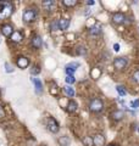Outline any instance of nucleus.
<instances>
[{
    "label": "nucleus",
    "instance_id": "nucleus-6",
    "mask_svg": "<svg viewBox=\"0 0 139 146\" xmlns=\"http://www.w3.org/2000/svg\"><path fill=\"white\" fill-rule=\"evenodd\" d=\"M127 21V17L123 15L121 12H115L112 15V22L115 25H122V23H126Z\"/></svg>",
    "mask_w": 139,
    "mask_h": 146
},
{
    "label": "nucleus",
    "instance_id": "nucleus-10",
    "mask_svg": "<svg viewBox=\"0 0 139 146\" xmlns=\"http://www.w3.org/2000/svg\"><path fill=\"white\" fill-rule=\"evenodd\" d=\"M32 82H33V84L35 86V93L37 94H41V91H43V84H41L40 79L39 78H33Z\"/></svg>",
    "mask_w": 139,
    "mask_h": 146
},
{
    "label": "nucleus",
    "instance_id": "nucleus-15",
    "mask_svg": "<svg viewBox=\"0 0 139 146\" xmlns=\"http://www.w3.org/2000/svg\"><path fill=\"white\" fill-rule=\"evenodd\" d=\"M77 108H78V105H77V102H76V101H73V100H71V101H68L67 107H66L67 112L73 113V112H76V111H77Z\"/></svg>",
    "mask_w": 139,
    "mask_h": 146
},
{
    "label": "nucleus",
    "instance_id": "nucleus-24",
    "mask_svg": "<svg viewBox=\"0 0 139 146\" xmlns=\"http://www.w3.org/2000/svg\"><path fill=\"white\" fill-rule=\"evenodd\" d=\"M116 90H117V93L121 95V96H126V95H127V91H126V89H124L122 85H117V86H116Z\"/></svg>",
    "mask_w": 139,
    "mask_h": 146
},
{
    "label": "nucleus",
    "instance_id": "nucleus-36",
    "mask_svg": "<svg viewBox=\"0 0 139 146\" xmlns=\"http://www.w3.org/2000/svg\"><path fill=\"white\" fill-rule=\"evenodd\" d=\"M138 131H139V128H138Z\"/></svg>",
    "mask_w": 139,
    "mask_h": 146
},
{
    "label": "nucleus",
    "instance_id": "nucleus-28",
    "mask_svg": "<svg viewBox=\"0 0 139 146\" xmlns=\"http://www.w3.org/2000/svg\"><path fill=\"white\" fill-rule=\"evenodd\" d=\"M66 67H68V68H72V70H77L78 67H80V63L78 62H71V63H68V65H66Z\"/></svg>",
    "mask_w": 139,
    "mask_h": 146
},
{
    "label": "nucleus",
    "instance_id": "nucleus-9",
    "mask_svg": "<svg viewBox=\"0 0 139 146\" xmlns=\"http://www.w3.org/2000/svg\"><path fill=\"white\" fill-rule=\"evenodd\" d=\"M41 6L45 11H53L55 9V3L53 0H44L43 3H41Z\"/></svg>",
    "mask_w": 139,
    "mask_h": 146
},
{
    "label": "nucleus",
    "instance_id": "nucleus-16",
    "mask_svg": "<svg viewBox=\"0 0 139 146\" xmlns=\"http://www.w3.org/2000/svg\"><path fill=\"white\" fill-rule=\"evenodd\" d=\"M124 116L123 111H121V110H116V111H114L112 113H111V117H112V119L115 121H121L122 118Z\"/></svg>",
    "mask_w": 139,
    "mask_h": 146
},
{
    "label": "nucleus",
    "instance_id": "nucleus-25",
    "mask_svg": "<svg viewBox=\"0 0 139 146\" xmlns=\"http://www.w3.org/2000/svg\"><path fill=\"white\" fill-rule=\"evenodd\" d=\"M50 28H51V31H57V29H60V26H59V21L56 20V21H53L51 22V25H50Z\"/></svg>",
    "mask_w": 139,
    "mask_h": 146
},
{
    "label": "nucleus",
    "instance_id": "nucleus-1",
    "mask_svg": "<svg viewBox=\"0 0 139 146\" xmlns=\"http://www.w3.org/2000/svg\"><path fill=\"white\" fill-rule=\"evenodd\" d=\"M13 11V6L9 1H0V20H5L10 17Z\"/></svg>",
    "mask_w": 139,
    "mask_h": 146
},
{
    "label": "nucleus",
    "instance_id": "nucleus-20",
    "mask_svg": "<svg viewBox=\"0 0 139 146\" xmlns=\"http://www.w3.org/2000/svg\"><path fill=\"white\" fill-rule=\"evenodd\" d=\"M63 91H65V94H66L67 96H70V98H73V96H75V89H73L71 85H66V86H65Z\"/></svg>",
    "mask_w": 139,
    "mask_h": 146
},
{
    "label": "nucleus",
    "instance_id": "nucleus-11",
    "mask_svg": "<svg viewBox=\"0 0 139 146\" xmlns=\"http://www.w3.org/2000/svg\"><path fill=\"white\" fill-rule=\"evenodd\" d=\"M13 31L12 29V27L10 25H5V26H3V28H1V33L5 35V36H11L13 34Z\"/></svg>",
    "mask_w": 139,
    "mask_h": 146
},
{
    "label": "nucleus",
    "instance_id": "nucleus-29",
    "mask_svg": "<svg viewBox=\"0 0 139 146\" xmlns=\"http://www.w3.org/2000/svg\"><path fill=\"white\" fill-rule=\"evenodd\" d=\"M131 107L134 108V110H137L139 107V99H136V100H133V101H131Z\"/></svg>",
    "mask_w": 139,
    "mask_h": 146
},
{
    "label": "nucleus",
    "instance_id": "nucleus-3",
    "mask_svg": "<svg viewBox=\"0 0 139 146\" xmlns=\"http://www.w3.org/2000/svg\"><path fill=\"white\" fill-rule=\"evenodd\" d=\"M37 16H38V13H37L34 9H26L22 17L26 23H31V22H34L37 20Z\"/></svg>",
    "mask_w": 139,
    "mask_h": 146
},
{
    "label": "nucleus",
    "instance_id": "nucleus-34",
    "mask_svg": "<svg viewBox=\"0 0 139 146\" xmlns=\"http://www.w3.org/2000/svg\"><path fill=\"white\" fill-rule=\"evenodd\" d=\"M4 116V111L1 110V107H0V117H3Z\"/></svg>",
    "mask_w": 139,
    "mask_h": 146
},
{
    "label": "nucleus",
    "instance_id": "nucleus-19",
    "mask_svg": "<svg viewBox=\"0 0 139 146\" xmlns=\"http://www.w3.org/2000/svg\"><path fill=\"white\" fill-rule=\"evenodd\" d=\"M89 33L92 35H99L101 33V26L100 25H95V26H93L92 28L89 29Z\"/></svg>",
    "mask_w": 139,
    "mask_h": 146
},
{
    "label": "nucleus",
    "instance_id": "nucleus-22",
    "mask_svg": "<svg viewBox=\"0 0 139 146\" xmlns=\"http://www.w3.org/2000/svg\"><path fill=\"white\" fill-rule=\"evenodd\" d=\"M76 54L80 55V56H84L87 54V48L83 46V45H80V46H77V49H76Z\"/></svg>",
    "mask_w": 139,
    "mask_h": 146
},
{
    "label": "nucleus",
    "instance_id": "nucleus-8",
    "mask_svg": "<svg viewBox=\"0 0 139 146\" xmlns=\"http://www.w3.org/2000/svg\"><path fill=\"white\" fill-rule=\"evenodd\" d=\"M94 146H104L105 145V136L103 134H96L94 135Z\"/></svg>",
    "mask_w": 139,
    "mask_h": 146
},
{
    "label": "nucleus",
    "instance_id": "nucleus-4",
    "mask_svg": "<svg viewBox=\"0 0 139 146\" xmlns=\"http://www.w3.org/2000/svg\"><path fill=\"white\" fill-rule=\"evenodd\" d=\"M46 125H48V129L51 131V133H57L59 129H60V128H59V123L53 117H49L48 119H46Z\"/></svg>",
    "mask_w": 139,
    "mask_h": 146
},
{
    "label": "nucleus",
    "instance_id": "nucleus-31",
    "mask_svg": "<svg viewBox=\"0 0 139 146\" xmlns=\"http://www.w3.org/2000/svg\"><path fill=\"white\" fill-rule=\"evenodd\" d=\"M5 71H6L7 73H12L15 70L12 68V66H11V65H9V63H5Z\"/></svg>",
    "mask_w": 139,
    "mask_h": 146
},
{
    "label": "nucleus",
    "instance_id": "nucleus-35",
    "mask_svg": "<svg viewBox=\"0 0 139 146\" xmlns=\"http://www.w3.org/2000/svg\"><path fill=\"white\" fill-rule=\"evenodd\" d=\"M108 146H116V145H108Z\"/></svg>",
    "mask_w": 139,
    "mask_h": 146
},
{
    "label": "nucleus",
    "instance_id": "nucleus-27",
    "mask_svg": "<svg viewBox=\"0 0 139 146\" xmlns=\"http://www.w3.org/2000/svg\"><path fill=\"white\" fill-rule=\"evenodd\" d=\"M65 80H66L67 84H73V83L76 82V79H75V77H73V76H66Z\"/></svg>",
    "mask_w": 139,
    "mask_h": 146
},
{
    "label": "nucleus",
    "instance_id": "nucleus-32",
    "mask_svg": "<svg viewBox=\"0 0 139 146\" xmlns=\"http://www.w3.org/2000/svg\"><path fill=\"white\" fill-rule=\"evenodd\" d=\"M114 50H115L116 52L120 51V44H118V43H115V44H114Z\"/></svg>",
    "mask_w": 139,
    "mask_h": 146
},
{
    "label": "nucleus",
    "instance_id": "nucleus-13",
    "mask_svg": "<svg viewBox=\"0 0 139 146\" xmlns=\"http://www.w3.org/2000/svg\"><path fill=\"white\" fill-rule=\"evenodd\" d=\"M41 44H43V42H41V38H40L39 35H34L33 38H32V45H33V48L40 49L41 48Z\"/></svg>",
    "mask_w": 139,
    "mask_h": 146
},
{
    "label": "nucleus",
    "instance_id": "nucleus-17",
    "mask_svg": "<svg viewBox=\"0 0 139 146\" xmlns=\"http://www.w3.org/2000/svg\"><path fill=\"white\" fill-rule=\"evenodd\" d=\"M10 38H11V40H12L13 43H21L22 42V34L18 31L13 32V34L10 36Z\"/></svg>",
    "mask_w": 139,
    "mask_h": 146
},
{
    "label": "nucleus",
    "instance_id": "nucleus-14",
    "mask_svg": "<svg viewBox=\"0 0 139 146\" xmlns=\"http://www.w3.org/2000/svg\"><path fill=\"white\" fill-rule=\"evenodd\" d=\"M59 26L61 31H66L70 27V20L68 18H60L59 20Z\"/></svg>",
    "mask_w": 139,
    "mask_h": 146
},
{
    "label": "nucleus",
    "instance_id": "nucleus-18",
    "mask_svg": "<svg viewBox=\"0 0 139 146\" xmlns=\"http://www.w3.org/2000/svg\"><path fill=\"white\" fill-rule=\"evenodd\" d=\"M57 143L60 144V146H68L70 144H71V139H70L68 136L63 135V136H61V138H59Z\"/></svg>",
    "mask_w": 139,
    "mask_h": 146
},
{
    "label": "nucleus",
    "instance_id": "nucleus-12",
    "mask_svg": "<svg viewBox=\"0 0 139 146\" xmlns=\"http://www.w3.org/2000/svg\"><path fill=\"white\" fill-rule=\"evenodd\" d=\"M101 73H103V71H101V68L99 67H94L93 70L90 71V77L93 79H99L100 78V76H101Z\"/></svg>",
    "mask_w": 139,
    "mask_h": 146
},
{
    "label": "nucleus",
    "instance_id": "nucleus-5",
    "mask_svg": "<svg viewBox=\"0 0 139 146\" xmlns=\"http://www.w3.org/2000/svg\"><path fill=\"white\" fill-rule=\"evenodd\" d=\"M127 63H128L127 57H116L114 60V67L116 70H123L127 66Z\"/></svg>",
    "mask_w": 139,
    "mask_h": 146
},
{
    "label": "nucleus",
    "instance_id": "nucleus-2",
    "mask_svg": "<svg viewBox=\"0 0 139 146\" xmlns=\"http://www.w3.org/2000/svg\"><path fill=\"white\" fill-rule=\"evenodd\" d=\"M103 108H104V102H103V100H101V99L94 98V99L90 100V102H89V110H90L92 112L98 113L100 111H103Z\"/></svg>",
    "mask_w": 139,
    "mask_h": 146
},
{
    "label": "nucleus",
    "instance_id": "nucleus-30",
    "mask_svg": "<svg viewBox=\"0 0 139 146\" xmlns=\"http://www.w3.org/2000/svg\"><path fill=\"white\" fill-rule=\"evenodd\" d=\"M133 80H134V82H137V83L139 84V70L133 73Z\"/></svg>",
    "mask_w": 139,
    "mask_h": 146
},
{
    "label": "nucleus",
    "instance_id": "nucleus-23",
    "mask_svg": "<svg viewBox=\"0 0 139 146\" xmlns=\"http://www.w3.org/2000/svg\"><path fill=\"white\" fill-rule=\"evenodd\" d=\"M62 4L66 7H73V6L77 5V1H76V0H63Z\"/></svg>",
    "mask_w": 139,
    "mask_h": 146
},
{
    "label": "nucleus",
    "instance_id": "nucleus-21",
    "mask_svg": "<svg viewBox=\"0 0 139 146\" xmlns=\"http://www.w3.org/2000/svg\"><path fill=\"white\" fill-rule=\"evenodd\" d=\"M82 143L84 146H94V140H93L92 136H84L82 139Z\"/></svg>",
    "mask_w": 139,
    "mask_h": 146
},
{
    "label": "nucleus",
    "instance_id": "nucleus-33",
    "mask_svg": "<svg viewBox=\"0 0 139 146\" xmlns=\"http://www.w3.org/2000/svg\"><path fill=\"white\" fill-rule=\"evenodd\" d=\"M95 1H93V0H89V1H87V5H94Z\"/></svg>",
    "mask_w": 139,
    "mask_h": 146
},
{
    "label": "nucleus",
    "instance_id": "nucleus-7",
    "mask_svg": "<svg viewBox=\"0 0 139 146\" xmlns=\"http://www.w3.org/2000/svg\"><path fill=\"white\" fill-rule=\"evenodd\" d=\"M29 65V60L27 57L25 56H22V57H18V60H17V66L21 68V70H26L27 67H28Z\"/></svg>",
    "mask_w": 139,
    "mask_h": 146
},
{
    "label": "nucleus",
    "instance_id": "nucleus-26",
    "mask_svg": "<svg viewBox=\"0 0 139 146\" xmlns=\"http://www.w3.org/2000/svg\"><path fill=\"white\" fill-rule=\"evenodd\" d=\"M31 73H32L33 76L39 74V73H40V67H39V66H33V68L31 70Z\"/></svg>",
    "mask_w": 139,
    "mask_h": 146
}]
</instances>
